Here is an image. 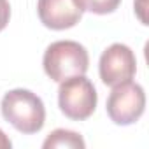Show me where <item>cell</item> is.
<instances>
[{
	"label": "cell",
	"instance_id": "1",
	"mask_svg": "<svg viewBox=\"0 0 149 149\" xmlns=\"http://www.w3.org/2000/svg\"><path fill=\"white\" fill-rule=\"evenodd\" d=\"M0 111L7 123L25 135L40 132L46 123L44 102L30 90L16 88L7 91L0 102Z\"/></svg>",
	"mask_w": 149,
	"mask_h": 149
},
{
	"label": "cell",
	"instance_id": "2",
	"mask_svg": "<svg viewBox=\"0 0 149 149\" xmlns=\"http://www.w3.org/2000/svg\"><path fill=\"white\" fill-rule=\"evenodd\" d=\"M42 65L51 81L61 83L74 76H84L90 67V56L86 47L76 40H56L47 46Z\"/></svg>",
	"mask_w": 149,
	"mask_h": 149
},
{
	"label": "cell",
	"instance_id": "3",
	"mask_svg": "<svg viewBox=\"0 0 149 149\" xmlns=\"http://www.w3.org/2000/svg\"><path fill=\"white\" fill-rule=\"evenodd\" d=\"M98 95L93 83L84 76H74L60 83L58 105L60 111L74 121L88 119L97 109Z\"/></svg>",
	"mask_w": 149,
	"mask_h": 149
},
{
	"label": "cell",
	"instance_id": "4",
	"mask_svg": "<svg viewBox=\"0 0 149 149\" xmlns=\"http://www.w3.org/2000/svg\"><path fill=\"white\" fill-rule=\"evenodd\" d=\"M107 116L112 123L126 126L140 119L146 109V93L144 88L137 83L126 81L112 86V91L107 98Z\"/></svg>",
	"mask_w": 149,
	"mask_h": 149
},
{
	"label": "cell",
	"instance_id": "5",
	"mask_svg": "<svg viewBox=\"0 0 149 149\" xmlns=\"http://www.w3.org/2000/svg\"><path fill=\"white\" fill-rule=\"evenodd\" d=\"M100 79L105 86H116L126 81H132L137 72L135 53L126 44H112L109 46L98 61Z\"/></svg>",
	"mask_w": 149,
	"mask_h": 149
},
{
	"label": "cell",
	"instance_id": "6",
	"mask_svg": "<svg viewBox=\"0 0 149 149\" xmlns=\"http://www.w3.org/2000/svg\"><path fill=\"white\" fill-rule=\"evenodd\" d=\"M39 19L51 30H67L83 18V7L77 0H37Z\"/></svg>",
	"mask_w": 149,
	"mask_h": 149
},
{
	"label": "cell",
	"instance_id": "7",
	"mask_svg": "<svg viewBox=\"0 0 149 149\" xmlns=\"http://www.w3.org/2000/svg\"><path fill=\"white\" fill-rule=\"evenodd\" d=\"M86 144L83 140V137L72 130H65V128H58L54 132H51L47 135V139L44 140L42 147L44 149H54V147H72V149H83Z\"/></svg>",
	"mask_w": 149,
	"mask_h": 149
},
{
	"label": "cell",
	"instance_id": "8",
	"mask_svg": "<svg viewBox=\"0 0 149 149\" xmlns=\"http://www.w3.org/2000/svg\"><path fill=\"white\" fill-rule=\"evenodd\" d=\"M81 4L83 11H90L93 14H111L114 13L121 0H77Z\"/></svg>",
	"mask_w": 149,
	"mask_h": 149
},
{
	"label": "cell",
	"instance_id": "9",
	"mask_svg": "<svg viewBox=\"0 0 149 149\" xmlns=\"http://www.w3.org/2000/svg\"><path fill=\"white\" fill-rule=\"evenodd\" d=\"M11 19V6L9 0H0V32H2Z\"/></svg>",
	"mask_w": 149,
	"mask_h": 149
},
{
	"label": "cell",
	"instance_id": "10",
	"mask_svg": "<svg viewBox=\"0 0 149 149\" xmlns=\"http://www.w3.org/2000/svg\"><path fill=\"white\" fill-rule=\"evenodd\" d=\"M11 146H13L11 139L4 133V130H0V149H11Z\"/></svg>",
	"mask_w": 149,
	"mask_h": 149
}]
</instances>
